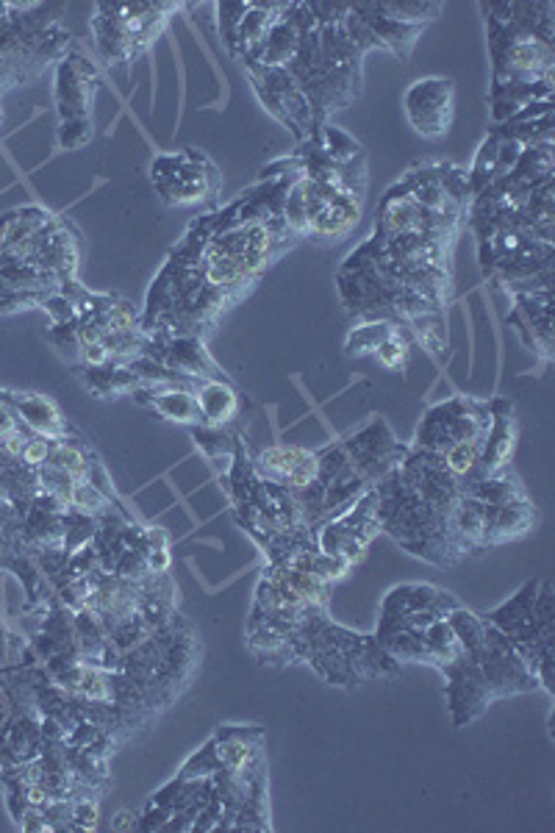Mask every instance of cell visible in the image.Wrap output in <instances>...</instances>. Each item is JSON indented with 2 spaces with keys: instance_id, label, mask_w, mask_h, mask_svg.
Wrapping results in <instances>:
<instances>
[{
  "instance_id": "5",
  "label": "cell",
  "mask_w": 555,
  "mask_h": 833,
  "mask_svg": "<svg viewBox=\"0 0 555 833\" xmlns=\"http://www.w3.org/2000/svg\"><path fill=\"white\" fill-rule=\"evenodd\" d=\"M309 664L328 684L353 689L370 681H389L400 675L397 664L375 636L356 634L333 622L328 611L311 614L309 620L289 636L284 650V667Z\"/></svg>"
},
{
  "instance_id": "14",
  "label": "cell",
  "mask_w": 555,
  "mask_h": 833,
  "mask_svg": "<svg viewBox=\"0 0 555 833\" xmlns=\"http://www.w3.org/2000/svg\"><path fill=\"white\" fill-rule=\"evenodd\" d=\"M411 348H414L411 334H408L403 325H397L395 331L383 339L381 348L375 350L372 359L378 361L381 367H386V370H392V373H406L408 364H411Z\"/></svg>"
},
{
  "instance_id": "8",
  "label": "cell",
  "mask_w": 555,
  "mask_h": 833,
  "mask_svg": "<svg viewBox=\"0 0 555 833\" xmlns=\"http://www.w3.org/2000/svg\"><path fill=\"white\" fill-rule=\"evenodd\" d=\"M150 184L164 206L189 209L203 206L220 195L222 175L209 156L195 148L156 153L150 162Z\"/></svg>"
},
{
  "instance_id": "2",
  "label": "cell",
  "mask_w": 555,
  "mask_h": 833,
  "mask_svg": "<svg viewBox=\"0 0 555 833\" xmlns=\"http://www.w3.org/2000/svg\"><path fill=\"white\" fill-rule=\"evenodd\" d=\"M295 170V156L272 162L253 187L186 228L139 311L145 334L206 342L261 275L295 248L297 237L284 220Z\"/></svg>"
},
{
  "instance_id": "10",
  "label": "cell",
  "mask_w": 555,
  "mask_h": 833,
  "mask_svg": "<svg viewBox=\"0 0 555 833\" xmlns=\"http://www.w3.org/2000/svg\"><path fill=\"white\" fill-rule=\"evenodd\" d=\"M406 117L411 128L425 139L447 137L456 117V84L453 78H420L406 89Z\"/></svg>"
},
{
  "instance_id": "9",
  "label": "cell",
  "mask_w": 555,
  "mask_h": 833,
  "mask_svg": "<svg viewBox=\"0 0 555 833\" xmlns=\"http://www.w3.org/2000/svg\"><path fill=\"white\" fill-rule=\"evenodd\" d=\"M247 459L253 464V470L267 478L272 484L292 489L303 506V500L309 498L317 489L325 467V450L297 448V445H270L256 453L247 450Z\"/></svg>"
},
{
  "instance_id": "11",
  "label": "cell",
  "mask_w": 555,
  "mask_h": 833,
  "mask_svg": "<svg viewBox=\"0 0 555 833\" xmlns=\"http://www.w3.org/2000/svg\"><path fill=\"white\" fill-rule=\"evenodd\" d=\"M511 303L514 311L508 323L517 328L533 353H539L544 361L553 359V286L511 295Z\"/></svg>"
},
{
  "instance_id": "1",
  "label": "cell",
  "mask_w": 555,
  "mask_h": 833,
  "mask_svg": "<svg viewBox=\"0 0 555 833\" xmlns=\"http://www.w3.org/2000/svg\"><path fill=\"white\" fill-rule=\"evenodd\" d=\"M464 167H411L378 203L372 234L339 267L336 281L356 323L392 320L436 353L453 295V248L467 225Z\"/></svg>"
},
{
  "instance_id": "3",
  "label": "cell",
  "mask_w": 555,
  "mask_h": 833,
  "mask_svg": "<svg viewBox=\"0 0 555 833\" xmlns=\"http://www.w3.org/2000/svg\"><path fill=\"white\" fill-rule=\"evenodd\" d=\"M284 220L297 242L339 245L356 231L367 192V156L356 139L325 125L295 156Z\"/></svg>"
},
{
  "instance_id": "12",
  "label": "cell",
  "mask_w": 555,
  "mask_h": 833,
  "mask_svg": "<svg viewBox=\"0 0 555 833\" xmlns=\"http://www.w3.org/2000/svg\"><path fill=\"white\" fill-rule=\"evenodd\" d=\"M98 73L84 59H64L56 84V103L62 123H92V95Z\"/></svg>"
},
{
  "instance_id": "15",
  "label": "cell",
  "mask_w": 555,
  "mask_h": 833,
  "mask_svg": "<svg viewBox=\"0 0 555 833\" xmlns=\"http://www.w3.org/2000/svg\"><path fill=\"white\" fill-rule=\"evenodd\" d=\"M53 448H56V442H53V439L31 434L28 436V442H25L20 464L28 467V470H37V467H42V464H48L50 456H53Z\"/></svg>"
},
{
  "instance_id": "7",
  "label": "cell",
  "mask_w": 555,
  "mask_h": 833,
  "mask_svg": "<svg viewBox=\"0 0 555 833\" xmlns=\"http://www.w3.org/2000/svg\"><path fill=\"white\" fill-rule=\"evenodd\" d=\"M181 3H98L92 17L95 48L109 67L128 64L153 48Z\"/></svg>"
},
{
  "instance_id": "6",
  "label": "cell",
  "mask_w": 555,
  "mask_h": 833,
  "mask_svg": "<svg viewBox=\"0 0 555 833\" xmlns=\"http://www.w3.org/2000/svg\"><path fill=\"white\" fill-rule=\"evenodd\" d=\"M483 617L514 645L533 678L553 697V586L547 581H528L511 600L483 611Z\"/></svg>"
},
{
  "instance_id": "4",
  "label": "cell",
  "mask_w": 555,
  "mask_h": 833,
  "mask_svg": "<svg viewBox=\"0 0 555 833\" xmlns=\"http://www.w3.org/2000/svg\"><path fill=\"white\" fill-rule=\"evenodd\" d=\"M494 59L492 106L503 123L553 100V3H483Z\"/></svg>"
},
{
  "instance_id": "13",
  "label": "cell",
  "mask_w": 555,
  "mask_h": 833,
  "mask_svg": "<svg viewBox=\"0 0 555 833\" xmlns=\"http://www.w3.org/2000/svg\"><path fill=\"white\" fill-rule=\"evenodd\" d=\"M9 400H12V406L20 414V423L31 434L45 436V439H53V442L70 436V423L64 420L62 411L56 409V403L45 398V395H37V392H28V395L9 392Z\"/></svg>"
}]
</instances>
